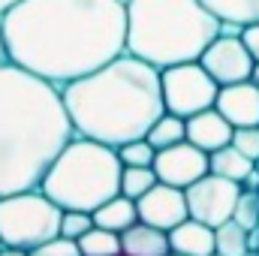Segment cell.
<instances>
[{
	"label": "cell",
	"instance_id": "obj_30",
	"mask_svg": "<svg viewBox=\"0 0 259 256\" xmlns=\"http://www.w3.org/2000/svg\"><path fill=\"white\" fill-rule=\"evenodd\" d=\"M9 58H6V46H3V33H0V64H6Z\"/></svg>",
	"mask_w": 259,
	"mask_h": 256
},
{
	"label": "cell",
	"instance_id": "obj_19",
	"mask_svg": "<svg viewBox=\"0 0 259 256\" xmlns=\"http://www.w3.org/2000/svg\"><path fill=\"white\" fill-rule=\"evenodd\" d=\"M145 139H148L157 151L172 148V145H178V142H187V118H178V115H172V112H163V115L154 121V127L148 130Z\"/></svg>",
	"mask_w": 259,
	"mask_h": 256
},
{
	"label": "cell",
	"instance_id": "obj_6",
	"mask_svg": "<svg viewBox=\"0 0 259 256\" xmlns=\"http://www.w3.org/2000/svg\"><path fill=\"white\" fill-rule=\"evenodd\" d=\"M61 217L64 208L55 205L39 187L0 196V244L30 253L33 247L61 235Z\"/></svg>",
	"mask_w": 259,
	"mask_h": 256
},
{
	"label": "cell",
	"instance_id": "obj_14",
	"mask_svg": "<svg viewBox=\"0 0 259 256\" xmlns=\"http://www.w3.org/2000/svg\"><path fill=\"white\" fill-rule=\"evenodd\" d=\"M172 253L178 256H211L214 253V226L187 217L175 229H169Z\"/></svg>",
	"mask_w": 259,
	"mask_h": 256
},
{
	"label": "cell",
	"instance_id": "obj_15",
	"mask_svg": "<svg viewBox=\"0 0 259 256\" xmlns=\"http://www.w3.org/2000/svg\"><path fill=\"white\" fill-rule=\"evenodd\" d=\"M121 253L124 256H169V232L151 226V223H133L127 232H121Z\"/></svg>",
	"mask_w": 259,
	"mask_h": 256
},
{
	"label": "cell",
	"instance_id": "obj_4",
	"mask_svg": "<svg viewBox=\"0 0 259 256\" xmlns=\"http://www.w3.org/2000/svg\"><path fill=\"white\" fill-rule=\"evenodd\" d=\"M220 27L202 0H127V52L157 69L199 61Z\"/></svg>",
	"mask_w": 259,
	"mask_h": 256
},
{
	"label": "cell",
	"instance_id": "obj_2",
	"mask_svg": "<svg viewBox=\"0 0 259 256\" xmlns=\"http://www.w3.org/2000/svg\"><path fill=\"white\" fill-rule=\"evenodd\" d=\"M72 136L61 88L0 64V196L36 190Z\"/></svg>",
	"mask_w": 259,
	"mask_h": 256
},
{
	"label": "cell",
	"instance_id": "obj_26",
	"mask_svg": "<svg viewBox=\"0 0 259 256\" xmlns=\"http://www.w3.org/2000/svg\"><path fill=\"white\" fill-rule=\"evenodd\" d=\"M27 256H81V250H78V241L58 235V238H52V241L33 247Z\"/></svg>",
	"mask_w": 259,
	"mask_h": 256
},
{
	"label": "cell",
	"instance_id": "obj_29",
	"mask_svg": "<svg viewBox=\"0 0 259 256\" xmlns=\"http://www.w3.org/2000/svg\"><path fill=\"white\" fill-rule=\"evenodd\" d=\"M0 256H27V250H18V247H0Z\"/></svg>",
	"mask_w": 259,
	"mask_h": 256
},
{
	"label": "cell",
	"instance_id": "obj_18",
	"mask_svg": "<svg viewBox=\"0 0 259 256\" xmlns=\"http://www.w3.org/2000/svg\"><path fill=\"white\" fill-rule=\"evenodd\" d=\"M223 24H253L259 21V0H202Z\"/></svg>",
	"mask_w": 259,
	"mask_h": 256
},
{
	"label": "cell",
	"instance_id": "obj_5",
	"mask_svg": "<svg viewBox=\"0 0 259 256\" xmlns=\"http://www.w3.org/2000/svg\"><path fill=\"white\" fill-rule=\"evenodd\" d=\"M121 172L118 148L72 136L49 166L39 190L64 211H97L106 199L121 193Z\"/></svg>",
	"mask_w": 259,
	"mask_h": 256
},
{
	"label": "cell",
	"instance_id": "obj_21",
	"mask_svg": "<svg viewBox=\"0 0 259 256\" xmlns=\"http://www.w3.org/2000/svg\"><path fill=\"white\" fill-rule=\"evenodd\" d=\"M78 250L81 256H124L121 253V235L112 229H103L94 223V229H88L78 238Z\"/></svg>",
	"mask_w": 259,
	"mask_h": 256
},
{
	"label": "cell",
	"instance_id": "obj_35",
	"mask_svg": "<svg viewBox=\"0 0 259 256\" xmlns=\"http://www.w3.org/2000/svg\"><path fill=\"white\" fill-rule=\"evenodd\" d=\"M169 256H178V253H169Z\"/></svg>",
	"mask_w": 259,
	"mask_h": 256
},
{
	"label": "cell",
	"instance_id": "obj_16",
	"mask_svg": "<svg viewBox=\"0 0 259 256\" xmlns=\"http://www.w3.org/2000/svg\"><path fill=\"white\" fill-rule=\"evenodd\" d=\"M94 223L103 226V229H112V232H127L133 223H139V208H136V199H130L124 193L106 199L97 211H94Z\"/></svg>",
	"mask_w": 259,
	"mask_h": 256
},
{
	"label": "cell",
	"instance_id": "obj_28",
	"mask_svg": "<svg viewBox=\"0 0 259 256\" xmlns=\"http://www.w3.org/2000/svg\"><path fill=\"white\" fill-rule=\"evenodd\" d=\"M241 42L247 46L250 58H253V61H259V21H253V24H244V27H241Z\"/></svg>",
	"mask_w": 259,
	"mask_h": 256
},
{
	"label": "cell",
	"instance_id": "obj_24",
	"mask_svg": "<svg viewBox=\"0 0 259 256\" xmlns=\"http://www.w3.org/2000/svg\"><path fill=\"white\" fill-rule=\"evenodd\" d=\"M235 223H241L247 232L259 229V190H244L238 196V205H235V214H232Z\"/></svg>",
	"mask_w": 259,
	"mask_h": 256
},
{
	"label": "cell",
	"instance_id": "obj_32",
	"mask_svg": "<svg viewBox=\"0 0 259 256\" xmlns=\"http://www.w3.org/2000/svg\"><path fill=\"white\" fill-rule=\"evenodd\" d=\"M12 3H18V0H0V12H6V9H9Z\"/></svg>",
	"mask_w": 259,
	"mask_h": 256
},
{
	"label": "cell",
	"instance_id": "obj_25",
	"mask_svg": "<svg viewBox=\"0 0 259 256\" xmlns=\"http://www.w3.org/2000/svg\"><path fill=\"white\" fill-rule=\"evenodd\" d=\"M88 229H94V211H64L61 217V235L78 241Z\"/></svg>",
	"mask_w": 259,
	"mask_h": 256
},
{
	"label": "cell",
	"instance_id": "obj_22",
	"mask_svg": "<svg viewBox=\"0 0 259 256\" xmlns=\"http://www.w3.org/2000/svg\"><path fill=\"white\" fill-rule=\"evenodd\" d=\"M154 184H157L154 166H124L121 172V193L130 199H142Z\"/></svg>",
	"mask_w": 259,
	"mask_h": 256
},
{
	"label": "cell",
	"instance_id": "obj_31",
	"mask_svg": "<svg viewBox=\"0 0 259 256\" xmlns=\"http://www.w3.org/2000/svg\"><path fill=\"white\" fill-rule=\"evenodd\" d=\"M250 81H253V84H259V61L253 64V72H250Z\"/></svg>",
	"mask_w": 259,
	"mask_h": 256
},
{
	"label": "cell",
	"instance_id": "obj_12",
	"mask_svg": "<svg viewBox=\"0 0 259 256\" xmlns=\"http://www.w3.org/2000/svg\"><path fill=\"white\" fill-rule=\"evenodd\" d=\"M214 109L235 130L259 127V84H253L250 78L238 81V84H223Z\"/></svg>",
	"mask_w": 259,
	"mask_h": 256
},
{
	"label": "cell",
	"instance_id": "obj_3",
	"mask_svg": "<svg viewBox=\"0 0 259 256\" xmlns=\"http://www.w3.org/2000/svg\"><path fill=\"white\" fill-rule=\"evenodd\" d=\"M66 115L75 136L121 148L145 139L154 121L166 112L160 69L130 52L61 88Z\"/></svg>",
	"mask_w": 259,
	"mask_h": 256
},
{
	"label": "cell",
	"instance_id": "obj_20",
	"mask_svg": "<svg viewBox=\"0 0 259 256\" xmlns=\"http://www.w3.org/2000/svg\"><path fill=\"white\" fill-rule=\"evenodd\" d=\"M214 250L220 256H244L250 250V232L241 223L226 220L214 229Z\"/></svg>",
	"mask_w": 259,
	"mask_h": 256
},
{
	"label": "cell",
	"instance_id": "obj_7",
	"mask_svg": "<svg viewBox=\"0 0 259 256\" xmlns=\"http://www.w3.org/2000/svg\"><path fill=\"white\" fill-rule=\"evenodd\" d=\"M160 88H163L166 112L178 118H193L205 109H214L217 94H220V84L211 78V72L199 61L160 69Z\"/></svg>",
	"mask_w": 259,
	"mask_h": 256
},
{
	"label": "cell",
	"instance_id": "obj_33",
	"mask_svg": "<svg viewBox=\"0 0 259 256\" xmlns=\"http://www.w3.org/2000/svg\"><path fill=\"white\" fill-rule=\"evenodd\" d=\"M244 256H259V250H247V253H244Z\"/></svg>",
	"mask_w": 259,
	"mask_h": 256
},
{
	"label": "cell",
	"instance_id": "obj_11",
	"mask_svg": "<svg viewBox=\"0 0 259 256\" xmlns=\"http://www.w3.org/2000/svg\"><path fill=\"white\" fill-rule=\"evenodd\" d=\"M136 208H139V220L142 223H151V226H157L163 232L175 229L178 223H184L190 217L187 193L181 187L163 184V181H157L142 199H136Z\"/></svg>",
	"mask_w": 259,
	"mask_h": 256
},
{
	"label": "cell",
	"instance_id": "obj_10",
	"mask_svg": "<svg viewBox=\"0 0 259 256\" xmlns=\"http://www.w3.org/2000/svg\"><path fill=\"white\" fill-rule=\"evenodd\" d=\"M154 172H157V181L187 190L190 184H196L199 178H205L211 172V160H208V154L202 148H196L193 142H178L172 148L157 151Z\"/></svg>",
	"mask_w": 259,
	"mask_h": 256
},
{
	"label": "cell",
	"instance_id": "obj_13",
	"mask_svg": "<svg viewBox=\"0 0 259 256\" xmlns=\"http://www.w3.org/2000/svg\"><path fill=\"white\" fill-rule=\"evenodd\" d=\"M232 136H235V127L217 109H205L193 118H187V142H193L205 154H214V151L232 145Z\"/></svg>",
	"mask_w": 259,
	"mask_h": 256
},
{
	"label": "cell",
	"instance_id": "obj_1",
	"mask_svg": "<svg viewBox=\"0 0 259 256\" xmlns=\"http://www.w3.org/2000/svg\"><path fill=\"white\" fill-rule=\"evenodd\" d=\"M0 33L9 64L64 88L127 52V0H18Z\"/></svg>",
	"mask_w": 259,
	"mask_h": 256
},
{
	"label": "cell",
	"instance_id": "obj_36",
	"mask_svg": "<svg viewBox=\"0 0 259 256\" xmlns=\"http://www.w3.org/2000/svg\"><path fill=\"white\" fill-rule=\"evenodd\" d=\"M0 247H3V244H0Z\"/></svg>",
	"mask_w": 259,
	"mask_h": 256
},
{
	"label": "cell",
	"instance_id": "obj_23",
	"mask_svg": "<svg viewBox=\"0 0 259 256\" xmlns=\"http://www.w3.org/2000/svg\"><path fill=\"white\" fill-rule=\"evenodd\" d=\"M118 157L124 166H154V157H157V148L148 142V139H133L127 145L118 148Z\"/></svg>",
	"mask_w": 259,
	"mask_h": 256
},
{
	"label": "cell",
	"instance_id": "obj_27",
	"mask_svg": "<svg viewBox=\"0 0 259 256\" xmlns=\"http://www.w3.org/2000/svg\"><path fill=\"white\" fill-rule=\"evenodd\" d=\"M232 145H235L244 157H250L253 163H259V127H241V130H235Z\"/></svg>",
	"mask_w": 259,
	"mask_h": 256
},
{
	"label": "cell",
	"instance_id": "obj_34",
	"mask_svg": "<svg viewBox=\"0 0 259 256\" xmlns=\"http://www.w3.org/2000/svg\"><path fill=\"white\" fill-rule=\"evenodd\" d=\"M211 256H220V253H217V250H214V253H211Z\"/></svg>",
	"mask_w": 259,
	"mask_h": 256
},
{
	"label": "cell",
	"instance_id": "obj_8",
	"mask_svg": "<svg viewBox=\"0 0 259 256\" xmlns=\"http://www.w3.org/2000/svg\"><path fill=\"white\" fill-rule=\"evenodd\" d=\"M184 193H187L190 217L217 229L220 223L232 220L235 205H238V196H241V184L208 172L205 178H199L196 184H190Z\"/></svg>",
	"mask_w": 259,
	"mask_h": 256
},
{
	"label": "cell",
	"instance_id": "obj_9",
	"mask_svg": "<svg viewBox=\"0 0 259 256\" xmlns=\"http://www.w3.org/2000/svg\"><path fill=\"white\" fill-rule=\"evenodd\" d=\"M199 64L211 72V78L223 88V84H238L247 81L253 72V58L247 52V46L241 42V36L232 33H220L199 58Z\"/></svg>",
	"mask_w": 259,
	"mask_h": 256
},
{
	"label": "cell",
	"instance_id": "obj_17",
	"mask_svg": "<svg viewBox=\"0 0 259 256\" xmlns=\"http://www.w3.org/2000/svg\"><path fill=\"white\" fill-rule=\"evenodd\" d=\"M208 160H211V172H214V175L229 178V181H238V184L259 166V163H253L250 157H244L235 145H226V148L208 154Z\"/></svg>",
	"mask_w": 259,
	"mask_h": 256
}]
</instances>
